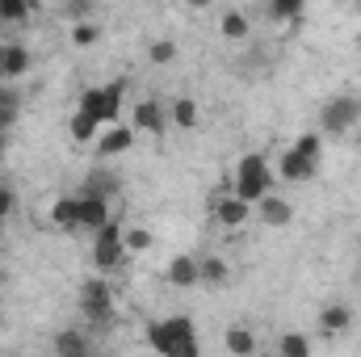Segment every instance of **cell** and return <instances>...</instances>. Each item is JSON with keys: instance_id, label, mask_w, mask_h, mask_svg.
Masks as SVG:
<instances>
[{"instance_id": "1", "label": "cell", "mask_w": 361, "mask_h": 357, "mask_svg": "<svg viewBox=\"0 0 361 357\" xmlns=\"http://www.w3.org/2000/svg\"><path fill=\"white\" fill-rule=\"evenodd\" d=\"M273 193V169L265 156H244L240 164H235V198L240 202H248V206H257L261 198H269Z\"/></svg>"}, {"instance_id": "2", "label": "cell", "mask_w": 361, "mask_h": 357, "mask_svg": "<svg viewBox=\"0 0 361 357\" xmlns=\"http://www.w3.org/2000/svg\"><path fill=\"white\" fill-rule=\"evenodd\" d=\"M185 341H197V328H193L189 315H169V320H156V324L147 328V345L160 357H169L177 345H185Z\"/></svg>"}, {"instance_id": "3", "label": "cell", "mask_w": 361, "mask_h": 357, "mask_svg": "<svg viewBox=\"0 0 361 357\" xmlns=\"http://www.w3.org/2000/svg\"><path fill=\"white\" fill-rule=\"evenodd\" d=\"M80 311L89 315L97 328H109V324H114V290H109L105 277L80 282Z\"/></svg>"}, {"instance_id": "4", "label": "cell", "mask_w": 361, "mask_h": 357, "mask_svg": "<svg viewBox=\"0 0 361 357\" xmlns=\"http://www.w3.org/2000/svg\"><path fill=\"white\" fill-rule=\"evenodd\" d=\"M122 92H126V85H122V80H114V85H105V89H85V92H80V114L97 118L101 126H105V122H114V126H118Z\"/></svg>"}, {"instance_id": "5", "label": "cell", "mask_w": 361, "mask_h": 357, "mask_svg": "<svg viewBox=\"0 0 361 357\" xmlns=\"http://www.w3.org/2000/svg\"><path fill=\"white\" fill-rule=\"evenodd\" d=\"M126 261V240H122V223L118 219H109L97 236H92V265L101 269V273H109V269H118Z\"/></svg>"}, {"instance_id": "6", "label": "cell", "mask_w": 361, "mask_h": 357, "mask_svg": "<svg viewBox=\"0 0 361 357\" xmlns=\"http://www.w3.org/2000/svg\"><path fill=\"white\" fill-rule=\"evenodd\" d=\"M361 122V101L357 97H332L324 101V114H319V131L324 135H349L353 126Z\"/></svg>"}, {"instance_id": "7", "label": "cell", "mask_w": 361, "mask_h": 357, "mask_svg": "<svg viewBox=\"0 0 361 357\" xmlns=\"http://www.w3.org/2000/svg\"><path fill=\"white\" fill-rule=\"evenodd\" d=\"M210 210H214V219H219L227 231H235V227H244V223L252 219V206H248V202H240L235 193H227V198H214V202H210Z\"/></svg>"}, {"instance_id": "8", "label": "cell", "mask_w": 361, "mask_h": 357, "mask_svg": "<svg viewBox=\"0 0 361 357\" xmlns=\"http://www.w3.org/2000/svg\"><path fill=\"white\" fill-rule=\"evenodd\" d=\"M80 198V231H101L109 223V198H97V193H76Z\"/></svg>"}, {"instance_id": "9", "label": "cell", "mask_w": 361, "mask_h": 357, "mask_svg": "<svg viewBox=\"0 0 361 357\" xmlns=\"http://www.w3.org/2000/svg\"><path fill=\"white\" fill-rule=\"evenodd\" d=\"M277 173H281V181H311L315 173H319V164H315V160H307L298 147H286V152H281V160H277Z\"/></svg>"}, {"instance_id": "10", "label": "cell", "mask_w": 361, "mask_h": 357, "mask_svg": "<svg viewBox=\"0 0 361 357\" xmlns=\"http://www.w3.org/2000/svg\"><path fill=\"white\" fill-rule=\"evenodd\" d=\"M51 223L59 231H80V198L76 193H63L55 206H51Z\"/></svg>"}, {"instance_id": "11", "label": "cell", "mask_w": 361, "mask_h": 357, "mask_svg": "<svg viewBox=\"0 0 361 357\" xmlns=\"http://www.w3.org/2000/svg\"><path fill=\"white\" fill-rule=\"evenodd\" d=\"M147 131V135H164V105L160 101H139L135 105V135Z\"/></svg>"}, {"instance_id": "12", "label": "cell", "mask_w": 361, "mask_h": 357, "mask_svg": "<svg viewBox=\"0 0 361 357\" xmlns=\"http://www.w3.org/2000/svg\"><path fill=\"white\" fill-rule=\"evenodd\" d=\"M55 353H59V357H97V353H92V341H89V337H80L76 328L55 332Z\"/></svg>"}, {"instance_id": "13", "label": "cell", "mask_w": 361, "mask_h": 357, "mask_svg": "<svg viewBox=\"0 0 361 357\" xmlns=\"http://www.w3.org/2000/svg\"><path fill=\"white\" fill-rule=\"evenodd\" d=\"M130 143H135V126H114L109 135H101V143H97V156H101V160H109V156H122Z\"/></svg>"}, {"instance_id": "14", "label": "cell", "mask_w": 361, "mask_h": 357, "mask_svg": "<svg viewBox=\"0 0 361 357\" xmlns=\"http://www.w3.org/2000/svg\"><path fill=\"white\" fill-rule=\"evenodd\" d=\"M349 324H353L349 303H328V307L319 311V328H324V337H336V332H345Z\"/></svg>"}, {"instance_id": "15", "label": "cell", "mask_w": 361, "mask_h": 357, "mask_svg": "<svg viewBox=\"0 0 361 357\" xmlns=\"http://www.w3.org/2000/svg\"><path fill=\"white\" fill-rule=\"evenodd\" d=\"M30 63H34V59H30V51H25L21 42H4V80H8V85H13L17 76H25Z\"/></svg>"}, {"instance_id": "16", "label": "cell", "mask_w": 361, "mask_h": 357, "mask_svg": "<svg viewBox=\"0 0 361 357\" xmlns=\"http://www.w3.org/2000/svg\"><path fill=\"white\" fill-rule=\"evenodd\" d=\"M257 206H261V219H265L269 227H286V223L294 219V210H290V202H286V198H277V193H269V198H261Z\"/></svg>"}, {"instance_id": "17", "label": "cell", "mask_w": 361, "mask_h": 357, "mask_svg": "<svg viewBox=\"0 0 361 357\" xmlns=\"http://www.w3.org/2000/svg\"><path fill=\"white\" fill-rule=\"evenodd\" d=\"M223 341H227V353H231V357H252V353H257V337H252L244 324L227 328V337H223Z\"/></svg>"}, {"instance_id": "18", "label": "cell", "mask_w": 361, "mask_h": 357, "mask_svg": "<svg viewBox=\"0 0 361 357\" xmlns=\"http://www.w3.org/2000/svg\"><path fill=\"white\" fill-rule=\"evenodd\" d=\"M252 34V25H248V13H240V8H227L223 13V38H231V42H244Z\"/></svg>"}, {"instance_id": "19", "label": "cell", "mask_w": 361, "mask_h": 357, "mask_svg": "<svg viewBox=\"0 0 361 357\" xmlns=\"http://www.w3.org/2000/svg\"><path fill=\"white\" fill-rule=\"evenodd\" d=\"M169 282L173 286H197V261L193 257H173L169 261Z\"/></svg>"}, {"instance_id": "20", "label": "cell", "mask_w": 361, "mask_h": 357, "mask_svg": "<svg viewBox=\"0 0 361 357\" xmlns=\"http://www.w3.org/2000/svg\"><path fill=\"white\" fill-rule=\"evenodd\" d=\"M169 114H173V122H177L180 131H193V126H197V101H193V97H177Z\"/></svg>"}, {"instance_id": "21", "label": "cell", "mask_w": 361, "mask_h": 357, "mask_svg": "<svg viewBox=\"0 0 361 357\" xmlns=\"http://www.w3.org/2000/svg\"><path fill=\"white\" fill-rule=\"evenodd\" d=\"M277 357H311V341L302 332H286L277 341Z\"/></svg>"}, {"instance_id": "22", "label": "cell", "mask_w": 361, "mask_h": 357, "mask_svg": "<svg viewBox=\"0 0 361 357\" xmlns=\"http://www.w3.org/2000/svg\"><path fill=\"white\" fill-rule=\"evenodd\" d=\"M80 193H97V198H109V202H114V193H118V177H109V173H92V177L85 181Z\"/></svg>"}, {"instance_id": "23", "label": "cell", "mask_w": 361, "mask_h": 357, "mask_svg": "<svg viewBox=\"0 0 361 357\" xmlns=\"http://www.w3.org/2000/svg\"><path fill=\"white\" fill-rule=\"evenodd\" d=\"M197 282H210V286L227 282V261H219V257H206V261H197Z\"/></svg>"}, {"instance_id": "24", "label": "cell", "mask_w": 361, "mask_h": 357, "mask_svg": "<svg viewBox=\"0 0 361 357\" xmlns=\"http://www.w3.org/2000/svg\"><path fill=\"white\" fill-rule=\"evenodd\" d=\"M147 59H152L156 68H164V63H173V59H177V42H173V38H156V42L147 47Z\"/></svg>"}, {"instance_id": "25", "label": "cell", "mask_w": 361, "mask_h": 357, "mask_svg": "<svg viewBox=\"0 0 361 357\" xmlns=\"http://www.w3.org/2000/svg\"><path fill=\"white\" fill-rule=\"evenodd\" d=\"M97 126H101L97 118H89V114H80V109H76V118H72V126H68V131H72V139H76V143H89L92 135H97Z\"/></svg>"}, {"instance_id": "26", "label": "cell", "mask_w": 361, "mask_h": 357, "mask_svg": "<svg viewBox=\"0 0 361 357\" xmlns=\"http://www.w3.org/2000/svg\"><path fill=\"white\" fill-rule=\"evenodd\" d=\"M25 17H30V4H25V0H0V21L21 25Z\"/></svg>"}, {"instance_id": "27", "label": "cell", "mask_w": 361, "mask_h": 357, "mask_svg": "<svg viewBox=\"0 0 361 357\" xmlns=\"http://www.w3.org/2000/svg\"><path fill=\"white\" fill-rule=\"evenodd\" d=\"M298 13H302V0H273V4H269L273 21H294Z\"/></svg>"}, {"instance_id": "28", "label": "cell", "mask_w": 361, "mask_h": 357, "mask_svg": "<svg viewBox=\"0 0 361 357\" xmlns=\"http://www.w3.org/2000/svg\"><path fill=\"white\" fill-rule=\"evenodd\" d=\"M122 240H126V253H143V248H152L147 227H130V231H122Z\"/></svg>"}, {"instance_id": "29", "label": "cell", "mask_w": 361, "mask_h": 357, "mask_svg": "<svg viewBox=\"0 0 361 357\" xmlns=\"http://www.w3.org/2000/svg\"><path fill=\"white\" fill-rule=\"evenodd\" d=\"M97 34H101V30H97V25H89V21L72 25V42H76V47H92V42H97Z\"/></svg>"}, {"instance_id": "30", "label": "cell", "mask_w": 361, "mask_h": 357, "mask_svg": "<svg viewBox=\"0 0 361 357\" xmlns=\"http://www.w3.org/2000/svg\"><path fill=\"white\" fill-rule=\"evenodd\" d=\"M13 202H17V193H13V185H4V181H0V223H4L8 214H13Z\"/></svg>"}, {"instance_id": "31", "label": "cell", "mask_w": 361, "mask_h": 357, "mask_svg": "<svg viewBox=\"0 0 361 357\" xmlns=\"http://www.w3.org/2000/svg\"><path fill=\"white\" fill-rule=\"evenodd\" d=\"M17 101H21V97H17V89H13V85H0V109H13Z\"/></svg>"}, {"instance_id": "32", "label": "cell", "mask_w": 361, "mask_h": 357, "mask_svg": "<svg viewBox=\"0 0 361 357\" xmlns=\"http://www.w3.org/2000/svg\"><path fill=\"white\" fill-rule=\"evenodd\" d=\"M89 13H92V4H85V0H80V4H68V17H72L76 25H80V21H85Z\"/></svg>"}, {"instance_id": "33", "label": "cell", "mask_w": 361, "mask_h": 357, "mask_svg": "<svg viewBox=\"0 0 361 357\" xmlns=\"http://www.w3.org/2000/svg\"><path fill=\"white\" fill-rule=\"evenodd\" d=\"M0 85H8V80H4V42H0Z\"/></svg>"}, {"instance_id": "34", "label": "cell", "mask_w": 361, "mask_h": 357, "mask_svg": "<svg viewBox=\"0 0 361 357\" xmlns=\"http://www.w3.org/2000/svg\"><path fill=\"white\" fill-rule=\"evenodd\" d=\"M0 152H4V139H0Z\"/></svg>"}, {"instance_id": "35", "label": "cell", "mask_w": 361, "mask_h": 357, "mask_svg": "<svg viewBox=\"0 0 361 357\" xmlns=\"http://www.w3.org/2000/svg\"><path fill=\"white\" fill-rule=\"evenodd\" d=\"M0 231H4V223H0Z\"/></svg>"}]
</instances>
